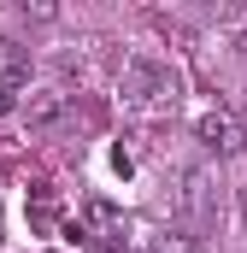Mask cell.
Listing matches in <instances>:
<instances>
[{
	"label": "cell",
	"instance_id": "277c9868",
	"mask_svg": "<svg viewBox=\"0 0 247 253\" xmlns=\"http://www.w3.org/2000/svg\"><path fill=\"white\" fill-rule=\"evenodd\" d=\"M30 88V53L24 47H0V106H12Z\"/></svg>",
	"mask_w": 247,
	"mask_h": 253
},
{
	"label": "cell",
	"instance_id": "7a4b0ae2",
	"mask_svg": "<svg viewBox=\"0 0 247 253\" xmlns=\"http://www.w3.org/2000/svg\"><path fill=\"white\" fill-rule=\"evenodd\" d=\"M194 135H200V141H206V147H212L218 159H236V153L247 147L242 118H236V112H224V106H206V112L194 118Z\"/></svg>",
	"mask_w": 247,
	"mask_h": 253
},
{
	"label": "cell",
	"instance_id": "6da1fadb",
	"mask_svg": "<svg viewBox=\"0 0 247 253\" xmlns=\"http://www.w3.org/2000/svg\"><path fill=\"white\" fill-rule=\"evenodd\" d=\"M65 230H71V242L82 236L88 248L118 253V248H124V236H129V218H124L112 200H100V194H94V200H82V206H77V218H71Z\"/></svg>",
	"mask_w": 247,
	"mask_h": 253
},
{
	"label": "cell",
	"instance_id": "5b68a950",
	"mask_svg": "<svg viewBox=\"0 0 247 253\" xmlns=\"http://www.w3.org/2000/svg\"><path fill=\"white\" fill-rule=\"evenodd\" d=\"M30 224L47 236V230H59V189L53 183H36L30 189Z\"/></svg>",
	"mask_w": 247,
	"mask_h": 253
},
{
	"label": "cell",
	"instance_id": "ba28073f",
	"mask_svg": "<svg viewBox=\"0 0 247 253\" xmlns=\"http://www.w3.org/2000/svg\"><path fill=\"white\" fill-rule=\"evenodd\" d=\"M242 224H247V189H242Z\"/></svg>",
	"mask_w": 247,
	"mask_h": 253
},
{
	"label": "cell",
	"instance_id": "52a82bcc",
	"mask_svg": "<svg viewBox=\"0 0 247 253\" xmlns=\"http://www.w3.org/2000/svg\"><path fill=\"white\" fill-rule=\"evenodd\" d=\"M153 253H200V242H194V236H177V230H171V236H159V248Z\"/></svg>",
	"mask_w": 247,
	"mask_h": 253
},
{
	"label": "cell",
	"instance_id": "9c48e42d",
	"mask_svg": "<svg viewBox=\"0 0 247 253\" xmlns=\"http://www.w3.org/2000/svg\"><path fill=\"white\" fill-rule=\"evenodd\" d=\"M0 236H6V212H0Z\"/></svg>",
	"mask_w": 247,
	"mask_h": 253
},
{
	"label": "cell",
	"instance_id": "8992f818",
	"mask_svg": "<svg viewBox=\"0 0 247 253\" xmlns=\"http://www.w3.org/2000/svg\"><path fill=\"white\" fill-rule=\"evenodd\" d=\"M59 94H53V88H36V94H24V112H30V124H53V118H59Z\"/></svg>",
	"mask_w": 247,
	"mask_h": 253
},
{
	"label": "cell",
	"instance_id": "3957f363",
	"mask_svg": "<svg viewBox=\"0 0 247 253\" xmlns=\"http://www.w3.org/2000/svg\"><path fill=\"white\" fill-rule=\"evenodd\" d=\"M129 88H135L141 106H165V100L177 106V77H165L159 65H135V71H129Z\"/></svg>",
	"mask_w": 247,
	"mask_h": 253
}]
</instances>
